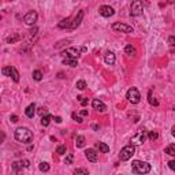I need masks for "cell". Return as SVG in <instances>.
I'll use <instances>...</instances> for the list:
<instances>
[{
    "mask_svg": "<svg viewBox=\"0 0 175 175\" xmlns=\"http://www.w3.org/2000/svg\"><path fill=\"white\" fill-rule=\"evenodd\" d=\"M15 139L23 144H29L33 139V134L27 127H18L15 130Z\"/></svg>",
    "mask_w": 175,
    "mask_h": 175,
    "instance_id": "cell-1",
    "label": "cell"
},
{
    "mask_svg": "<svg viewBox=\"0 0 175 175\" xmlns=\"http://www.w3.org/2000/svg\"><path fill=\"white\" fill-rule=\"evenodd\" d=\"M131 171L138 175L148 174L151 171V164L146 162H141V160H134L131 163Z\"/></svg>",
    "mask_w": 175,
    "mask_h": 175,
    "instance_id": "cell-2",
    "label": "cell"
},
{
    "mask_svg": "<svg viewBox=\"0 0 175 175\" xmlns=\"http://www.w3.org/2000/svg\"><path fill=\"white\" fill-rule=\"evenodd\" d=\"M136 153V149H134V146L130 144V145H126L125 148H122V151H120L119 153V159L122 160V162H127V160L131 159V156Z\"/></svg>",
    "mask_w": 175,
    "mask_h": 175,
    "instance_id": "cell-3",
    "label": "cell"
},
{
    "mask_svg": "<svg viewBox=\"0 0 175 175\" xmlns=\"http://www.w3.org/2000/svg\"><path fill=\"white\" fill-rule=\"evenodd\" d=\"M146 141V133L145 130H138V133L136 134V136L131 137V139H130V144L133 146H138V145H142L144 142Z\"/></svg>",
    "mask_w": 175,
    "mask_h": 175,
    "instance_id": "cell-4",
    "label": "cell"
},
{
    "mask_svg": "<svg viewBox=\"0 0 175 175\" xmlns=\"http://www.w3.org/2000/svg\"><path fill=\"white\" fill-rule=\"evenodd\" d=\"M126 99L131 104H138L139 100H141V94H139L138 89L137 88H130L126 93Z\"/></svg>",
    "mask_w": 175,
    "mask_h": 175,
    "instance_id": "cell-5",
    "label": "cell"
},
{
    "mask_svg": "<svg viewBox=\"0 0 175 175\" xmlns=\"http://www.w3.org/2000/svg\"><path fill=\"white\" fill-rule=\"evenodd\" d=\"M112 29L115 30V32H119V33H127V34H130V33H133V27L129 25H126V23H120V22H115L112 25Z\"/></svg>",
    "mask_w": 175,
    "mask_h": 175,
    "instance_id": "cell-6",
    "label": "cell"
},
{
    "mask_svg": "<svg viewBox=\"0 0 175 175\" xmlns=\"http://www.w3.org/2000/svg\"><path fill=\"white\" fill-rule=\"evenodd\" d=\"M142 14V3L139 0H136L131 3V7H130V15L131 16H138Z\"/></svg>",
    "mask_w": 175,
    "mask_h": 175,
    "instance_id": "cell-7",
    "label": "cell"
},
{
    "mask_svg": "<svg viewBox=\"0 0 175 175\" xmlns=\"http://www.w3.org/2000/svg\"><path fill=\"white\" fill-rule=\"evenodd\" d=\"M1 73H3L4 75H8V77H11L15 82L19 81V74H18V71H16L15 67H11V66H8V67H4L3 70H1Z\"/></svg>",
    "mask_w": 175,
    "mask_h": 175,
    "instance_id": "cell-8",
    "label": "cell"
},
{
    "mask_svg": "<svg viewBox=\"0 0 175 175\" xmlns=\"http://www.w3.org/2000/svg\"><path fill=\"white\" fill-rule=\"evenodd\" d=\"M37 18H39V15H37L36 11H29V13L23 16V22H25L26 25L32 26L37 22Z\"/></svg>",
    "mask_w": 175,
    "mask_h": 175,
    "instance_id": "cell-9",
    "label": "cell"
},
{
    "mask_svg": "<svg viewBox=\"0 0 175 175\" xmlns=\"http://www.w3.org/2000/svg\"><path fill=\"white\" fill-rule=\"evenodd\" d=\"M86 51V48H75V47H71V48H67L66 49V52H65V55H67V56H70V58H74V59H77L78 56H79V53L81 52H85Z\"/></svg>",
    "mask_w": 175,
    "mask_h": 175,
    "instance_id": "cell-10",
    "label": "cell"
},
{
    "mask_svg": "<svg viewBox=\"0 0 175 175\" xmlns=\"http://www.w3.org/2000/svg\"><path fill=\"white\" fill-rule=\"evenodd\" d=\"M85 156H86V159L92 163H96L99 160V153L93 149V148H89V149L85 151Z\"/></svg>",
    "mask_w": 175,
    "mask_h": 175,
    "instance_id": "cell-11",
    "label": "cell"
},
{
    "mask_svg": "<svg viewBox=\"0 0 175 175\" xmlns=\"http://www.w3.org/2000/svg\"><path fill=\"white\" fill-rule=\"evenodd\" d=\"M113 14H115V11H113L112 7H110V6H101L100 7V15L104 16V18H110Z\"/></svg>",
    "mask_w": 175,
    "mask_h": 175,
    "instance_id": "cell-12",
    "label": "cell"
},
{
    "mask_svg": "<svg viewBox=\"0 0 175 175\" xmlns=\"http://www.w3.org/2000/svg\"><path fill=\"white\" fill-rule=\"evenodd\" d=\"M92 107L96 111H99V112H104V111L107 110V105H105L103 101L99 100V99H94V100L92 101Z\"/></svg>",
    "mask_w": 175,
    "mask_h": 175,
    "instance_id": "cell-13",
    "label": "cell"
},
{
    "mask_svg": "<svg viewBox=\"0 0 175 175\" xmlns=\"http://www.w3.org/2000/svg\"><path fill=\"white\" fill-rule=\"evenodd\" d=\"M82 18H84V11H79L78 13V15L74 18V22L71 23V29H75V27H78V26L81 25V21H82Z\"/></svg>",
    "mask_w": 175,
    "mask_h": 175,
    "instance_id": "cell-14",
    "label": "cell"
},
{
    "mask_svg": "<svg viewBox=\"0 0 175 175\" xmlns=\"http://www.w3.org/2000/svg\"><path fill=\"white\" fill-rule=\"evenodd\" d=\"M71 18H66V19H63V21H60L59 22V27L60 29H71Z\"/></svg>",
    "mask_w": 175,
    "mask_h": 175,
    "instance_id": "cell-15",
    "label": "cell"
},
{
    "mask_svg": "<svg viewBox=\"0 0 175 175\" xmlns=\"http://www.w3.org/2000/svg\"><path fill=\"white\" fill-rule=\"evenodd\" d=\"M25 113L27 118H33L34 116V113H36V104L33 103L30 104V105H27V108L25 110Z\"/></svg>",
    "mask_w": 175,
    "mask_h": 175,
    "instance_id": "cell-16",
    "label": "cell"
},
{
    "mask_svg": "<svg viewBox=\"0 0 175 175\" xmlns=\"http://www.w3.org/2000/svg\"><path fill=\"white\" fill-rule=\"evenodd\" d=\"M63 65H67V66H71V67H77L78 66V60L74 58H70V56H66L63 59Z\"/></svg>",
    "mask_w": 175,
    "mask_h": 175,
    "instance_id": "cell-17",
    "label": "cell"
},
{
    "mask_svg": "<svg viewBox=\"0 0 175 175\" xmlns=\"http://www.w3.org/2000/svg\"><path fill=\"white\" fill-rule=\"evenodd\" d=\"M104 62L107 63V65L112 66L113 63H115V55H113L112 52H107V53H105V56H104Z\"/></svg>",
    "mask_w": 175,
    "mask_h": 175,
    "instance_id": "cell-18",
    "label": "cell"
},
{
    "mask_svg": "<svg viewBox=\"0 0 175 175\" xmlns=\"http://www.w3.org/2000/svg\"><path fill=\"white\" fill-rule=\"evenodd\" d=\"M125 52H126V55H129V56H136L137 55L136 48H134L131 44H127V45L125 47Z\"/></svg>",
    "mask_w": 175,
    "mask_h": 175,
    "instance_id": "cell-19",
    "label": "cell"
},
{
    "mask_svg": "<svg viewBox=\"0 0 175 175\" xmlns=\"http://www.w3.org/2000/svg\"><path fill=\"white\" fill-rule=\"evenodd\" d=\"M96 148H97L100 152H103V153H108V152H110V146L105 145L104 142H96Z\"/></svg>",
    "mask_w": 175,
    "mask_h": 175,
    "instance_id": "cell-20",
    "label": "cell"
},
{
    "mask_svg": "<svg viewBox=\"0 0 175 175\" xmlns=\"http://www.w3.org/2000/svg\"><path fill=\"white\" fill-rule=\"evenodd\" d=\"M75 146H77V148H84L85 146V137L84 136H77V138H75Z\"/></svg>",
    "mask_w": 175,
    "mask_h": 175,
    "instance_id": "cell-21",
    "label": "cell"
},
{
    "mask_svg": "<svg viewBox=\"0 0 175 175\" xmlns=\"http://www.w3.org/2000/svg\"><path fill=\"white\" fill-rule=\"evenodd\" d=\"M51 119H52L51 115H44V116L41 118V125H42L44 127H47L49 123H51Z\"/></svg>",
    "mask_w": 175,
    "mask_h": 175,
    "instance_id": "cell-22",
    "label": "cell"
},
{
    "mask_svg": "<svg viewBox=\"0 0 175 175\" xmlns=\"http://www.w3.org/2000/svg\"><path fill=\"white\" fill-rule=\"evenodd\" d=\"M165 153L170 156H175V144H171L165 148Z\"/></svg>",
    "mask_w": 175,
    "mask_h": 175,
    "instance_id": "cell-23",
    "label": "cell"
},
{
    "mask_svg": "<svg viewBox=\"0 0 175 175\" xmlns=\"http://www.w3.org/2000/svg\"><path fill=\"white\" fill-rule=\"evenodd\" d=\"M39 168H40V171H42V172H48L49 171V164L47 162H42L39 164Z\"/></svg>",
    "mask_w": 175,
    "mask_h": 175,
    "instance_id": "cell-24",
    "label": "cell"
},
{
    "mask_svg": "<svg viewBox=\"0 0 175 175\" xmlns=\"http://www.w3.org/2000/svg\"><path fill=\"white\" fill-rule=\"evenodd\" d=\"M66 152H67V148H66V145H59L58 148H56V153L58 155H66Z\"/></svg>",
    "mask_w": 175,
    "mask_h": 175,
    "instance_id": "cell-25",
    "label": "cell"
},
{
    "mask_svg": "<svg viewBox=\"0 0 175 175\" xmlns=\"http://www.w3.org/2000/svg\"><path fill=\"white\" fill-rule=\"evenodd\" d=\"M75 86H77V89H79V90H85V89H86V82H85L84 79H81V81H78L77 84H75Z\"/></svg>",
    "mask_w": 175,
    "mask_h": 175,
    "instance_id": "cell-26",
    "label": "cell"
},
{
    "mask_svg": "<svg viewBox=\"0 0 175 175\" xmlns=\"http://www.w3.org/2000/svg\"><path fill=\"white\" fill-rule=\"evenodd\" d=\"M33 78H34L36 81H41L42 79V73L40 71V70H34V71H33Z\"/></svg>",
    "mask_w": 175,
    "mask_h": 175,
    "instance_id": "cell-27",
    "label": "cell"
},
{
    "mask_svg": "<svg viewBox=\"0 0 175 175\" xmlns=\"http://www.w3.org/2000/svg\"><path fill=\"white\" fill-rule=\"evenodd\" d=\"M148 138H149L151 141H156V139L159 138V133H157V131H149V134H148Z\"/></svg>",
    "mask_w": 175,
    "mask_h": 175,
    "instance_id": "cell-28",
    "label": "cell"
},
{
    "mask_svg": "<svg viewBox=\"0 0 175 175\" xmlns=\"http://www.w3.org/2000/svg\"><path fill=\"white\" fill-rule=\"evenodd\" d=\"M74 175H89V172L85 168H77L74 170Z\"/></svg>",
    "mask_w": 175,
    "mask_h": 175,
    "instance_id": "cell-29",
    "label": "cell"
},
{
    "mask_svg": "<svg viewBox=\"0 0 175 175\" xmlns=\"http://www.w3.org/2000/svg\"><path fill=\"white\" fill-rule=\"evenodd\" d=\"M21 39H22L21 34H15V36H13V37H8V39H7V42H15V41H18V40H21Z\"/></svg>",
    "mask_w": 175,
    "mask_h": 175,
    "instance_id": "cell-30",
    "label": "cell"
},
{
    "mask_svg": "<svg viewBox=\"0 0 175 175\" xmlns=\"http://www.w3.org/2000/svg\"><path fill=\"white\" fill-rule=\"evenodd\" d=\"M148 99H149V103L152 104V105H155V107H156V105H159V101L156 100V99L152 97V92H149V94H148Z\"/></svg>",
    "mask_w": 175,
    "mask_h": 175,
    "instance_id": "cell-31",
    "label": "cell"
},
{
    "mask_svg": "<svg viewBox=\"0 0 175 175\" xmlns=\"http://www.w3.org/2000/svg\"><path fill=\"white\" fill-rule=\"evenodd\" d=\"M22 167H23L22 162H15V163H13V168H14V171H18V170H21Z\"/></svg>",
    "mask_w": 175,
    "mask_h": 175,
    "instance_id": "cell-32",
    "label": "cell"
},
{
    "mask_svg": "<svg viewBox=\"0 0 175 175\" xmlns=\"http://www.w3.org/2000/svg\"><path fill=\"white\" fill-rule=\"evenodd\" d=\"M73 119H74L75 122H78V123H82V122H84V120H82V118H81V115H79V113H77V112L73 113Z\"/></svg>",
    "mask_w": 175,
    "mask_h": 175,
    "instance_id": "cell-33",
    "label": "cell"
},
{
    "mask_svg": "<svg viewBox=\"0 0 175 175\" xmlns=\"http://www.w3.org/2000/svg\"><path fill=\"white\" fill-rule=\"evenodd\" d=\"M73 160H74V156H73L71 153H68V155L66 156L65 163H66V164H73Z\"/></svg>",
    "mask_w": 175,
    "mask_h": 175,
    "instance_id": "cell-34",
    "label": "cell"
},
{
    "mask_svg": "<svg viewBox=\"0 0 175 175\" xmlns=\"http://www.w3.org/2000/svg\"><path fill=\"white\" fill-rule=\"evenodd\" d=\"M78 101H79V103H81V105H86L88 104V99L86 97H82V96H78Z\"/></svg>",
    "mask_w": 175,
    "mask_h": 175,
    "instance_id": "cell-35",
    "label": "cell"
},
{
    "mask_svg": "<svg viewBox=\"0 0 175 175\" xmlns=\"http://www.w3.org/2000/svg\"><path fill=\"white\" fill-rule=\"evenodd\" d=\"M11 122H14V123H16V122H18V120H19V118L16 116V115H11Z\"/></svg>",
    "mask_w": 175,
    "mask_h": 175,
    "instance_id": "cell-36",
    "label": "cell"
},
{
    "mask_svg": "<svg viewBox=\"0 0 175 175\" xmlns=\"http://www.w3.org/2000/svg\"><path fill=\"white\" fill-rule=\"evenodd\" d=\"M168 165H170V168L174 170V171H175V160H171V162L168 163Z\"/></svg>",
    "mask_w": 175,
    "mask_h": 175,
    "instance_id": "cell-37",
    "label": "cell"
},
{
    "mask_svg": "<svg viewBox=\"0 0 175 175\" xmlns=\"http://www.w3.org/2000/svg\"><path fill=\"white\" fill-rule=\"evenodd\" d=\"M78 113H79L81 116H88V111H86V110H81V111H79Z\"/></svg>",
    "mask_w": 175,
    "mask_h": 175,
    "instance_id": "cell-38",
    "label": "cell"
},
{
    "mask_svg": "<svg viewBox=\"0 0 175 175\" xmlns=\"http://www.w3.org/2000/svg\"><path fill=\"white\" fill-rule=\"evenodd\" d=\"M39 112H40V115H41V118H42V116H44V113H47V110H45V108H40Z\"/></svg>",
    "mask_w": 175,
    "mask_h": 175,
    "instance_id": "cell-39",
    "label": "cell"
},
{
    "mask_svg": "<svg viewBox=\"0 0 175 175\" xmlns=\"http://www.w3.org/2000/svg\"><path fill=\"white\" fill-rule=\"evenodd\" d=\"M22 164H23V167H29L30 162H29V160H22Z\"/></svg>",
    "mask_w": 175,
    "mask_h": 175,
    "instance_id": "cell-40",
    "label": "cell"
},
{
    "mask_svg": "<svg viewBox=\"0 0 175 175\" xmlns=\"http://www.w3.org/2000/svg\"><path fill=\"white\" fill-rule=\"evenodd\" d=\"M168 42H170V45H175V39H174V37H170Z\"/></svg>",
    "mask_w": 175,
    "mask_h": 175,
    "instance_id": "cell-41",
    "label": "cell"
},
{
    "mask_svg": "<svg viewBox=\"0 0 175 175\" xmlns=\"http://www.w3.org/2000/svg\"><path fill=\"white\" fill-rule=\"evenodd\" d=\"M55 122H56V123H62V118H60V116H56L55 118Z\"/></svg>",
    "mask_w": 175,
    "mask_h": 175,
    "instance_id": "cell-42",
    "label": "cell"
},
{
    "mask_svg": "<svg viewBox=\"0 0 175 175\" xmlns=\"http://www.w3.org/2000/svg\"><path fill=\"white\" fill-rule=\"evenodd\" d=\"M171 134L175 137V126H172V129H171Z\"/></svg>",
    "mask_w": 175,
    "mask_h": 175,
    "instance_id": "cell-43",
    "label": "cell"
}]
</instances>
